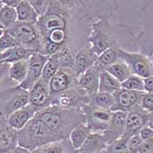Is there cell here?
<instances>
[{
  "instance_id": "cell-1",
  "label": "cell",
  "mask_w": 153,
  "mask_h": 153,
  "mask_svg": "<svg viewBox=\"0 0 153 153\" xmlns=\"http://www.w3.org/2000/svg\"><path fill=\"white\" fill-rule=\"evenodd\" d=\"M35 117L43 122L61 139H68L70 132L76 126L86 123V117L82 110L62 108L53 105L38 111Z\"/></svg>"
},
{
  "instance_id": "cell-2",
  "label": "cell",
  "mask_w": 153,
  "mask_h": 153,
  "mask_svg": "<svg viewBox=\"0 0 153 153\" xmlns=\"http://www.w3.org/2000/svg\"><path fill=\"white\" fill-rule=\"evenodd\" d=\"M59 140L62 139L35 117L24 128L17 131L18 146L30 152L47 143Z\"/></svg>"
},
{
  "instance_id": "cell-3",
  "label": "cell",
  "mask_w": 153,
  "mask_h": 153,
  "mask_svg": "<svg viewBox=\"0 0 153 153\" xmlns=\"http://www.w3.org/2000/svg\"><path fill=\"white\" fill-rule=\"evenodd\" d=\"M5 31L12 35L20 44V46L39 53L38 48L41 47V46L39 34L37 27H35V24L16 21L6 28Z\"/></svg>"
},
{
  "instance_id": "cell-4",
  "label": "cell",
  "mask_w": 153,
  "mask_h": 153,
  "mask_svg": "<svg viewBox=\"0 0 153 153\" xmlns=\"http://www.w3.org/2000/svg\"><path fill=\"white\" fill-rule=\"evenodd\" d=\"M118 57L125 62L134 75L142 79L153 76V64L146 56L141 53H129L123 49L118 50Z\"/></svg>"
},
{
  "instance_id": "cell-5",
  "label": "cell",
  "mask_w": 153,
  "mask_h": 153,
  "mask_svg": "<svg viewBox=\"0 0 153 153\" xmlns=\"http://www.w3.org/2000/svg\"><path fill=\"white\" fill-rule=\"evenodd\" d=\"M83 112L86 117V124L91 133L102 134L108 129L112 117V111L89 105L85 108Z\"/></svg>"
},
{
  "instance_id": "cell-6",
  "label": "cell",
  "mask_w": 153,
  "mask_h": 153,
  "mask_svg": "<svg viewBox=\"0 0 153 153\" xmlns=\"http://www.w3.org/2000/svg\"><path fill=\"white\" fill-rule=\"evenodd\" d=\"M49 56L40 53H33L28 59V69L25 79L19 85V88L29 91L40 78Z\"/></svg>"
},
{
  "instance_id": "cell-7",
  "label": "cell",
  "mask_w": 153,
  "mask_h": 153,
  "mask_svg": "<svg viewBox=\"0 0 153 153\" xmlns=\"http://www.w3.org/2000/svg\"><path fill=\"white\" fill-rule=\"evenodd\" d=\"M150 115L148 112L143 110L140 107H136L135 108L127 112L125 130L122 137L129 140L132 136L138 133V131L147 124Z\"/></svg>"
},
{
  "instance_id": "cell-8",
  "label": "cell",
  "mask_w": 153,
  "mask_h": 153,
  "mask_svg": "<svg viewBox=\"0 0 153 153\" xmlns=\"http://www.w3.org/2000/svg\"><path fill=\"white\" fill-rule=\"evenodd\" d=\"M143 94V92H137L120 88L113 94L115 98V105L112 108L111 111H130L131 109L137 107L138 104H140V101Z\"/></svg>"
},
{
  "instance_id": "cell-9",
  "label": "cell",
  "mask_w": 153,
  "mask_h": 153,
  "mask_svg": "<svg viewBox=\"0 0 153 153\" xmlns=\"http://www.w3.org/2000/svg\"><path fill=\"white\" fill-rule=\"evenodd\" d=\"M29 104L36 108L39 111L51 104V95L48 84L44 82L41 78L28 91Z\"/></svg>"
},
{
  "instance_id": "cell-10",
  "label": "cell",
  "mask_w": 153,
  "mask_h": 153,
  "mask_svg": "<svg viewBox=\"0 0 153 153\" xmlns=\"http://www.w3.org/2000/svg\"><path fill=\"white\" fill-rule=\"evenodd\" d=\"M81 91H82V89H81L80 88H79V90L70 88L69 89L66 91H63L61 93L52 96L51 104L53 106L62 108H70L78 106L80 103L84 102L85 98L87 97V96H83V94H87L86 92L83 91L81 93Z\"/></svg>"
},
{
  "instance_id": "cell-11",
  "label": "cell",
  "mask_w": 153,
  "mask_h": 153,
  "mask_svg": "<svg viewBox=\"0 0 153 153\" xmlns=\"http://www.w3.org/2000/svg\"><path fill=\"white\" fill-rule=\"evenodd\" d=\"M127 112L115 111L112 112V117L109 125L103 133V137L106 140L108 145L121 138L125 130V121Z\"/></svg>"
},
{
  "instance_id": "cell-12",
  "label": "cell",
  "mask_w": 153,
  "mask_h": 153,
  "mask_svg": "<svg viewBox=\"0 0 153 153\" xmlns=\"http://www.w3.org/2000/svg\"><path fill=\"white\" fill-rule=\"evenodd\" d=\"M102 71L103 69L96 65H94L79 77L78 87L85 91L86 94L91 98H93L98 93L99 78Z\"/></svg>"
},
{
  "instance_id": "cell-13",
  "label": "cell",
  "mask_w": 153,
  "mask_h": 153,
  "mask_svg": "<svg viewBox=\"0 0 153 153\" xmlns=\"http://www.w3.org/2000/svg\"><path fill=\"white\" fill-rule=\"evenodd\" d=\"M74 79V71L71 68H59L48 83L51 97L69 89Z\"/></svg>"
},
{
  "instance_id": "cell-14",
  "label": "cell",
  "mask_w": 153,
  "mask_h": 153,
  "mask_svg": "<svg viewBox=\"0 0 153 153\" xmlns=\"http://www.w3.org/2000/svg\"><path fill=\"white\" fill-rule=\"evenodd\" d=\"M29 104V93L28 91L18 88L16 91L10 96V98L4 102L2 107L1 114L5 120L9 117L12 113L22 108Z\"/></svg>"
},
{
  "instance_id": "cell-15",
  "label": "cell",
  "mask_w": 153,
  "mask_h": 153,
  "mask_svg": "<svg viewBox=\"0 0 153 153\" xmlns=\"http://www.w3.org/2000/svg\"><path fill=\"white\" fill-rule=\"evenodd\" d=\"M37 30L46 38L53 30L62 29L65 30L66 21L58 13H46L44 16L39 18L37 21Z\"/></svg>"
},
{
  "instance_id": "cell-16",
  "label": "cell",
  "mask_w": 153,
  "mask_h": 153,
  "mask_svg": "<svg viewBox=\"0 0 153 153\" xmlns=\"http://www.w3.org/2000/svg\"><path fill=\"white\" fill-rule=\"evenodd\" d=\"M38 111L39 110L30 104H27L26 106L12 113V115L6 119V123L11 128L18 131L24 128L34 117Z\"/></svg>"
},
{
  "instance_id": "cell-17",
  "label": "cell",
  "mask_w": 153,
  "mask_h": 153,
  "mask_svg": "<svg viewBox=\"0 0 153 153\" xmlns=\"http://www.w3.org/2000/svg\"><path fill=\"white\" fill-rule=\"evenodd\" d=\"M97 60V56L95 55L91 48H83L76 55L74 59V74L76 78H79L83 73H85L88 68L93 67Z\"/></svg>"
},
{
  "instance_id": "cell-18",
  "label": "cell",
  "mask_w": 153,
  "mask_h": 153,
  "mask_svg": "<svg viewBox=\"0 0 153 153\" xmlns=\"http://www.w3.org/2000/svg\"><path fill=\"white\" fill-rule=\"evenodd\" d=\"M17 146V130L11 128L4 118H0V153L9 152Z\"/></svg>"
},
{
  "instance_id": "cell-19",
  "label": "cell",
  "mask_w": 153,
  "mask_h": 153,
  "mask_svg": "<svg viewBox=\"0 0 153 153\" xmlns=\"http://www.w3.org/2000/svg\"><path fill=\"white\" fill-rule=\"evenodd\" d=\"M108 143L101 133H91L78 151V153H100L105 151Z\"/></svg>"
},
{
  "instance_id": "cell-20",
  "label": "cell",
  "mask_w": 153,
  "mask_h": 153,
  "mask_svg": "<svg viewBox=\"0 0 153 153\" xmlns=\"http://www.w3.org/2000/svg\"><path fill=\"white\" fill-rule=\"evenodd\" d=\"M33 53L36 52L22 46L13 47L4 52L3 53H0V62L1 64H12L18 61L26 60L31 57Z\"/></svg>"
},
{
  "instance_id": "cell-21",
  "label": "cell",
  "mask_w": 153,
  "mask_h": 153,
  "mask_svg": "<svg viewBox=\"0 0 153 153\" xmlns=\"http://www.w3.org/2000/svg\"><path fill=\"white\" fill-rule=\"evenodd\" d=\"M31 153H78V152L73 148L68 139H62L47 143Z\"/></svg>"
},
{
  "instance_id": "cell-22",
  "label": "cell",
  "mask_w": 153,
  "mask_h": 153,
  "mask_svg": "<svg viewBox=\"0 0 153 153\" xmlns=\"http://www.w3.org/2000/svg\"><path fill=\"white\" fill-rule=\"evenodd\" d=\"M18 21L25 22V23L36 24L39 16L33 9V7L30 4L29 1L21 0L19 5L16 8Z\"/></svg>"
},
{
  "instance_id": "cell-23",
  "label": "cell",
  "mask_w": 153,
  "mask_h": 153,
  "mask_svg": "<svg viewBox=\"0 0 153 153\" xmlns=\"http://www.w3.org/2000/svg\"><path fill=\"white\" fill-rule=\"evenodd\" d=\"M90 134H91V131L87 126V124L82 123L76 126L71 131L68 139L71 143L73 148L78 152Z\"/></svg>"
},
{
  "instance_id": "cell-24",
  "label": "cell",
  "mask_w": 153,
  "mask_h": 153,
  "mask_svg": "<svg viewBox=\"0 0 153 153\" xmlns=\"http://www.w3.org/2000/svg\"><path fill=\"white\" fill-rule=\"evenodd\" d=\"M121 88V83L116 78H114L108 72L103 70L99 78L98 92L100 93H109L114 94Z\"/></svg>"
},
{
  "instance_id": "cell-25",
  "label": "cell",
  "mask_w": 153,
  "mask_h": 153,
  "mask_svg": "<svg viewBox=\"0 0 153 153\" xmlns=\"http://www.w3.org/2000/svg\"><path fill=\"white\" fill-rule=\"evenodd\" d=\"M104 70L116 78L120 83L123 82L133 74L128 65L123 61H116L115 63L105 68Z\"/></svg>"
},
{
  "instance_id": "cell-26",
  "label": "cell",
  "mask_w": 153,
  "mask_h": 153,
  "mask_svg": "<svg viewBox=\"0 0 153 153\" xmlns=\"http://www.w3.org/2000/svg\"><path fill=\"white\" fill-rule=\"evenodd\" d=\"M90 42L92 43V51L95 53V55L98 57L101 55L105 50L109 48V39L108 36L102 33L100 29H95L92 36L89 38Z\"/></svg>"
},
{
  "instance_id": "cell-27",
  "label": "cell",
  "mask_w": 153,
  "mask_h": 153,
  "mask_svg": "<svg viewBox=\"0 0 153 153\" xmlns=\"http://www.w3.org/2000/svg\"><path fill=\"white\" fill-rule=\"evenodd\" d=\"M60 64H59V53H54L47 59V63L43 68L42 74H41V80L47 84L49 83L51 79L54 76V74L59 70Z\"/></svg>"
},
{
  "instance_id": "cell-28",
  "label": "cell",
  "mask_w": 153,
  "mask_h": 153,
  "mask_svg": "<svg viewBox=\"0 0 153 153\" xmlns=\"http://www.w3.org/2000/svg\"><path fill=\"white\" fill-rule=\"evenodd\" d=\"M27 69H28V59L12 63L11 67L9 68V76L12 81L19 83V85L25 79L27 74Z\"/></svg>"
},
{
  "instance_id": "cell-29",
  "label": "cell",
  "mask_w": 153,
  "mask_h": 153,
  "mask_svg": "<svg viewBox=\"0 0 153 153\" xmlns=\"http://www.w3.org/2000/svg\"><path fill=\"white\" fill-rule=\"evenodd\" d=\"M91 106L105 109V110H110L115 105V98L113 94L109 93H100L98 92L94 95L91 100L90 104Z\"/></svg>"
},
{
  "instance_id": "cell-30",
  "label": "cell",
  "mask_w": 153,
  "mask_h": 153,
  "mask_svg": "<svg viewBox=\"0 0 153 153\" xmlns=\"http://www.w3.org/2000/svg\"><path fill=\"white\" fill-rule=\"evenodd\" d=\"M118 58V51H117L115 48L109 47L97 57V60L94 65L98 66L99 68L104 70V68L108 66L117 61Z\"/></svg>"
},
{
  "instance_id": "cell-31",
  "label": "cell",
  "mask_w": 153,
  "mask_h": 153,
  "mask_svg": "<svg viewBox=\"0 0 153 153\" xmlns=\"http://www.w3.org/2000/svg\"><path fill=\"white\" fill-rule=\"evenodd\" d=\"M16 21H18L16 9L4 5L0 11V25L5 30Z\"/></svg>"
},
{
  "instance_id": "cell-32",
  "label": "cell",
  "mask_w": 153,
  "mask_h": 153,
  "mask_svg": "<svg viewBox=\"0 0 153 153\" xmlns=\"http://www.w3.org/2000/svg\"><path fill=\"white\" fill-rule=\"evenodd\" d=\"M121 88L137 91V92H144L143 91V79L141 77L132 74L127 80L121 83Z\"/></svg>"
},
{
  "instance_id": "cell-33",
  "label": "cell",
  "mask_w": 153,
  "mask_h": 153,
  "mask_svg": "<svg viewBox=\"0 0 153 153\" xmlns=\"http://www.w3.org/2000/svg\"><path fill=\"white\" fill-rule=\"evenodd\" d=\"M60 68H74V59L68 47H62L59 52Z\"/></svg>"
},
{
  "instance_id": "cell-34",
  "label": "cell",
  "mask_w": 153,
  "mask_h": 153,
  "mask_svg": "<svg viewBox=\"0 0 153 153\" xmlns=\"http://www.w3.org/2000/svg\"><path fill=\"white\" fill-rule=\"evenodd\" d=\"M19 46L20 44L4 30L3 35L0 37V53H3L4 52L11 48L19 47Z\"/></svg>"
},
{
  "instance_id": "cell-35",
  "label": "cell",
  "mask_w": 153,
  "mask_h": 153,
  "mask_svg": "<svg viewBox=\"0 0 153 153\" xmlns=\"http://www.w3.org/2000/svg\"><path fill=\"white\" fill-rule=\"evenodd\" d=\"M126 139L121 137L117 141L113 142L109 145H108L106 149L107 153H129L127 148Z\"/></svg>"
},
{
  "instance_id": "cell-36",
  "label": "cell",
  "mask_w": 153,
  "mask_h": 153,
  "mask_svg": "<svg viewBox=\"0 0 153 153\" xmlns=\"http://www.w3.org/2000/svg\"><path fill=\"white\" fill-rule=\"evenodd\" d=\"M66 32L65 30L62 29H56L52 31L47 37V40L46 41H49L52 43H55L60 46H63L64 42L66 41ZM45 41V42H46Z\"/></svg>"
},
{
  "instance_id": "cell-37",
  "label": "cell",
  "mask_w": 153,
  "mask_h": 153,
  "mask_svg": "<svg viewBox=\"0 0 153 153\" xmlns=\"http://www.w3.org/2000/svg\"><path fill=\"white\" fill-rule=\"evenodd\" d=\"M143 143V142L142 141L138 133L132 136L127 141V148L129 153H138Z\"/></svg>"
},
{
  "instance_id": "cell-38",
  "label": "cell",
  "mask_w": 153,
  "mask_h": 153,
  "mask_svg": "<svg viewBox=\"0 0 153 153\" xmlns=\"http://www.w3.org/2000/svg\"><path fill=\"white\" fill-rule=\"evenodd\" d=\"M30 4L33 7V9L37 12L39 18L44 16L47 13V9L50 4V1H42V0H38V1H29Z\"/></svg>"
},
{
  "instance_id": "cell-39",
  "label": "cell",
  "mask_w": 153,
  "mask_h": 153,
  "mask_svg": "<svg viewBox=\"0 0 153 153\" xmlns=\"http://www.w3.org/2000/svg\"><path fill=\"white\" fill-rule=\"evenodd\" d=\"M139 105L143 110L147 112H152L153 109V94L144 93L142 96Z\"/></svg>"
},
{
  "instance_id": "cell-40",
  "label": "cell",
  "mask_w": 153,
  "mask_h": 153,
  "mask_svg": "<svg viewBox=\"0 0 153 153\" xmlns=\"http://www.w3.org/2000/svg\"><path fill=\"white\" fill-rule=\"evenodd\" d=\"M138 135L143 143L153 140V130L147 125L143 127L141 130L138 131Z\"/></svg>"
},
{
  "instance_id": "cell-41",
  "label": "cell",
  "mask_w": 153,
  "mask_h": 153,
  "mask_svg": "<svg viewBox=\"0 0 153 153\" xmlns=\"http://www.w3.org/2000/svg\"><path fill=\"white\" fill-rule=\"evenodd\" d=\"M143 91L146 94H153V76L143 79Z\"/></svg>"
},
{
  "instance_id": "cell-42",
  "label": "cell",
  "mask_w": 153,
  "mask_h": 153,
  "mask_svg": "<svg viewBox=\"0 0 153 153\" xmlns=\"http://www.w3.org/2000/svg\"><path fill=\"white\" fill-rule=\"evenodd\" d=\"M138 153H153V140L143 143Z\"/></svg>"
},
{
  "instance_id": "cell-43",
  "label": "cell",
  "mask_w": 153,
  "mask_h": 153,
  "mask_svg": "<svg viewBox=\"0 0 153 153\" xmlns=\"http://www.w3.org/2000/svg\"><path fill=\"white\" fill-rule=\"evenodd\" d=\"M20 1L21 0H3V3L6 6H9V7L16 9L17 6L19 5V4L20 3Z\"/></svg>"
},
{
  "instance_id": "cell-44",
  "label": "cell",
  "mask_w": 153,
  "mask_h": 153,
  "mask_svg": "<svg viewBox=\"0 0 153 153\" xmlns=\"http://www.w3.org/2000/svg\"><path fill=\"white\" fill-rule=\"evenodd\" d=\"M7 68V64H2L0 65V82L4 78V75L5 74V71Z\"/></svg>"
},
{
  "instance_id": "cell-45",
  "label": "cell",
  "mask_w": 153,
  "mask_h": 153,
  "mask_svg": "<svg viewBox=\"0 0 153 153\" xmlns=\"http://www.w3.org/2000/svg\"><path fill=\"white\" fill-rule=\"evenodd\" d=\"M7 153H31L30 152H28V151H26V150H25L23 148H21V147H19V146H17L15 149H13L12 151L11 152H9Z\"/></svg>"
},
{
  "instance_id": "cell-46",
  "label": "cell",
  "mask_w": 153,
  "mask_h": 153,
  "mask_svg": "<svg viewBox=\"0 0 153 153\" xmlns=\"http://www.w3.org/2000/svg\"><path fill=\"white\" fill-rule=\"evenodd\" d=\"M4 4L3 1H2V0H0V11L2 10V8L4 7Z\"/></svg>"
},
{
  "instance_id": "cell-47",
  "label": "cell",
  "mask_w": 153,
  "mask_h": 153,
  "mask_svg": "<svg viewBox=\"0 0 153 153\" xmlns=\"http://www.w3.org/2000/svg\"><path fill=\"white\" fill-rule=\"evenodd\" d=\"M4 32V29H2V28H0V37L3 35Z\"/></svg>"
},
{
  "instance_id": "cell-48",
  "label": "cell",
  "mask_w": 153,
  "mask_h": 153,
  "mask_svg": "<svg viewBox=\"0 0 153 153\" xmlns=\"http://www.w3.org/2000/svg\"><path fill=\"white\" fill-rule=\"evenodd\" d=\"M100 153H107L106 150H105V151H103V152H100Z\"/></svg>"
},
{
  "instance_id": "cell-49",
  "label": "cell",
  "mask_w": 153,
  "mask_h": 153,
  "mask_svg": "<svg viewBox=\"0 0 153 153\" xmlns=\"http://www.w3.org/2000/svg\"><path fill=\"white\" fill-rule=\"evenodd\" d=\"M0 28H2V29H4V28L2 27V25H0Z\"/></svg>"
},
{
  "instance_id": "cell-50",
  "label": "cell",
  "mask_w": 153,
  "mask_h": 153,
  "mask_svg": "<svg viewBox=\"0 0 153 153\" xmlns=\"http://www.w3.org/2000/svg\"><path fill=\"white\" fill-rule=\"evenodd\" d=\"M0 65H2V64H1V62H0Z\"/></svg>"
}]
</instances>
